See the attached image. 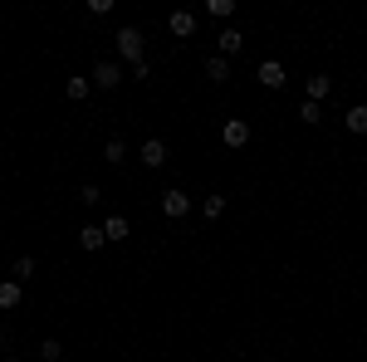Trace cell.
<instances>
[{
	"mask_svg": "<svg viewBox=\"0 0 367 362\" xmlns=\"http://www.w3.org/2000/svg\"><path fill=\"white\" fill-rule=\"evenodd\" d=\"M206 74H211V83H226V79H230V64L216 54V59H206Z\"/></svg>",
	"mask_w": 367,
	"mask_h": 362,
	"instance_id": "cell-16",
	"label": "cell"
},
{
	"mask_svg": "<svg viewBox=\"0 0 367 362\" xmlns=\"http://www.w3.org/2000/svg\"><path fill=\"white\" fill-rule=\"evenodd\" d=\"M20 299H25L20 279H6V284H0V308H20Z\"/></svg>",
	"mask_w": 367,
	"mask_h": 362,
	"instance_id": "cell-9",
	"label": "cell"
},
{
	"mask_svg": "<svg viewBox=\"0 0 367 362\" xmlns=\"http://www.w3.org/2000/svg\"><path fill=\"white\" fill-rule=\"evenodd\" d=\"M206 10H211L216 20H230V15H235V6H230V0H206Z\"/></svg>",
	"mask_w": 367,
	"mask_h": 362,
	"instance_id": "cell-19",
	"label": "cell"
},
{
	"mask_svg": "<svg viewBox=\"0 0 367 362\" xmlns=\"http://www.w3.org/2000/svg\"><path fill=\"white\" fill-rule=\"evenodd\" d=\"M103 235L108 240H128V216H108L103 221Z\"/></svg>",
	"mask_w": 367,
	"mask_h": 362,
	"instance_id": "cell-14",
	"label": "cell"
},
{
	"mask_svg": "<svg viewBox=\"0 0 367 362\" xmlns=\"http://www.w3.org/2000/svg\"><path fill=\"white\" fill-rule=\"evenodd\" d=\"M113 39H118V59H128V64L137 69V64H142V44H147V39H142V30H137V25H123Z\"/></svg>",
	"mask_w": 367,
	"mask_h": 362,
	"instance_id": "cell-1",
	"label": "cell"
},
{
	"mask_svg": "<svg viewBox=\"0 0 367 362\" xmlns=\"http://www.w3.org/2000/svg\"><path fill=\"white\" fill-rule=\"evenodd\" d=\"M123 157H128V142H123V137H108V147H103V162H113V167H118Z\"/></svg>",
	"mask_w": 367,
	"mask_h": 362,
	"instance_id": "cell-15",
	"label": "cell"
},
{
	"mask_svg": "<svg viewBox=\"0 0 367 362\" xmlns=\"http://www.w3.org/2000/svg\"><path fill=\"white\" fill-rule=\"evenodd\" d=\"M137 162H142V167H162V162H167V142H162V137H147L142 152H137Z\"/></svg>",
	"mask_w": 367,
	"mask_h": 362,
	"instance_id": "cell-3",
	"label": "cell"
},
{
	"mask_svg": "<svg viewBox=\"0 0 367 362\" xmlns=\"http://www.w3.org/2000/svg\"><path fill=\"white\" fill-rule=\"evenodd\" d=\"M259 83H265V88H284V83H289L284 64H279V59H265V64H259Z\"/></svg>",
	"mask_w": 367,
	"mask_h": 362,
	"instance_id": "cell-4",
	"label": "cell"
},
{
	"mask_svg": "<svg viewBox=\"0 0 367 362\" xmlns=\"http://www.w3.org/2000/svg\"><path fill=\"white\" fill-rule=\"evenodd\" d=\"M186 211H191V196L186 191H162V216L167 221H181Z\"/></svg>",
	"mask_w": 367,
	"mask_h": 362,
	"instance_id": "cell-2",
	"label": "cell"
},
{
	"mask_svg": "<svg viewBox=\"0 0 367 362\" xmlns=\"http://www.w3.org/2000/svg\"><path fill=\"white\" fill-rule=\"evenodd\" d=\"M30 274H34V260H30V254H20V260H15V279H20V284H25V279H30Z\"/></svg>",
	"mask_w": 367,
	"mask_h": 362,
	"instance_id": "cell-21",
	"label": "cell"
},
{
	"mask_svg": "<svg viewBox=\"0 0 367 362\" xmlns=\"http://www.w3.org/2000/svg\"><path fill=\"white\" fill-rule=\"evenodd\" d=\"M123 83V69L118 64H98L93 69V88H118Z\"/></svg>",
	"mask_w": 367,
	"mask_h": 362,
	"instance_id": "cell-6",
	"label": "cell"
},
{
	"mask_svg": "<svg viewBox=\"0 0 367 362\" xmlns=\"http://www.w3.org/2000/svg\"><path fill=\"white\" fill-rule=\"evenodd\" d=\"M79 201H83V205H98V201H103V191H98V186H83V191H79Z\"/></svg>",
	"mask_w": 367,
	"mask_h": 362,
	"instance_id": "cell-22",
	"label": "cell"
},
{
	"mask_svg": "<svg viewBox=\"0 0 367 362\" xmlns=\"http://www.w3.org/2000/svg\"><path fill=\"white\" fill-rule=\"evenodd\" d=\"M201 216H206V221H221V216H226V196H206V201H201Z\"/></svg>",
	"mask_w": 367,
	"mask_h": 362,
	"instance_id": "cell-13",
	"label": "cell"
},
{
	"mask_svg": "<svg viewBox=\"0 0 367 362\" xmlns=\"http://www.w3.org/2000/svg\"><path fill=\"white\" fill-rule=\"evenodd\" d=\"M167 25H172V34H181V39H191V34H196V15H191V10H172V20H167Z\"/></svg>",
	"mask_w": 367,
	"mask_h": 362,
	"instance_id": "cell-7",
	"label": "cell"
},
{
	"mask_svg": "<svg viewBox=\"0 0 367 362\" xmlns=\"http://www.w3.org/2000/svg\"><path fill=\"white\" fill-rule=\"evenodd\" d=\"M343 128H348V132H357V137L367 132V108H362V103H357V108H348V113H343Z\"/></svg>",
	"mask_w": 367,
	"mask_h": 362,
	"instance_id": "cell-11",
	"label": "cell"
},
{
	"mask_svg": "<svg viewBox=\"0 0 367 362\" xmlns=\"http://www.w3.org/2000/svg\"><path fill=\"white\" fill-rule=\"evenodd\" d=\"M59 352H64V348H59L54 338H44V343H39V357H44V362H59Z\"/></svg>",
	"mask_w": 367,
	"mask_h": 362,
	"instance_id": "cell-20",
	"label": "cell"
},
{
	"mask_svg": "<svg viewBox=\"0 0 367 362\" xmlns=\"http://www.w3.org/2000/svg\"><path fill=\"white\" fill-rule=\"evenodd\" d=\"M64 93H69V98H88V93H93V83H88V79H79V74H74V79H69V83H64Z\"/></svg>",
	"mask_w": 367,
	"mask_h": 362,
	"instance_id": "cell-18",
	"label": "cell"
},
{
	"mask_svg": "<svg viewBox=\"0 0 367 362\" xmlns=\"http://www.w3.org/2000/svg\"><path fill=\"white\" fill-rule=\"evenodd\" d=\"M6 362H20V357H6Z\"/></svg>",
	"mask_w": 367,
	"mask_h": 362,
	"instance_id": "cell-23",
	"label": "cell"
},
{
	"mask_svg": "<svg viewBox=\"0 0 367 362\" xmlns=\"http://www.w3.org/2000/svg\"><path fill=\"white\" fill-rule=\"evenodd\" d=\"M328 93H333V83H328V74H313V79H308V103H324Z\"/></svg>",
	"mask_w": 367,
	"mask_h": 362,
	"instance_id": "cell-12",
	"label": "cell"
},
{
	"mask_svg": "<svg viewBox=\"0 0 367 362\" xmlns=\"http://www.w3.org/2000/svg\"><path fill=\"white\" fill-rule=\"evenodd\" d=\"M221 137H226V147H245V142H250V123H245V118H230V123L221 128Z\"/></svg>",
	"mask_w": 367,
	"mask_h": 362,
	"instance_id": "cell-5",
	"label": "cell"
},
{
	"mask_svg": "<svg viewBox=\"0 0 367 362\" xmlns=\"http://www.w3.org/2000/svg\"><path fill=\"white\" fill-rule=\"evenodd\" d=\"M79 245L93 254V250H103V245H108V235H103V225H83V230H79Z\"/></svg>",
	"mask_w": 367,
	"mask_h": 362,
	"instance_id": "cell-8",
	"label": "cell"
},
{
	"mask_svg": "<svg viewBox=\"0 0 367 362\" xmlns=\"http://www.w3.org/2000/svg\"><path fill=\"white\" fill-rule=\"evenodd\" d=\"M299 123H308V128H313V123H324V108H319V103H308V98H304V108H299Z\"/></svg>",
	"mask_w": 367,
	"mask_h": 362,
	"instance_id": "cell-17",
	"label": "cell"
},
{
	"mask_svg": "<svg viewBox=\"0 0 367 362\" xmlns=\"http://www.w3.org/2000/svg\"><path fill=\"white\" fill-rule=\"evenodd\" d=\"M216 44H221V59H226V54H240V49H245V34L240 30H221Z\"/></svg>",
	"mask_w": 367,
	"mask_h": 362,
	"instance_id": "cell-10",
	"label": "cell"
}]
</instances>
